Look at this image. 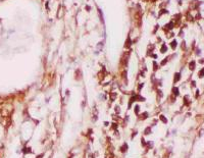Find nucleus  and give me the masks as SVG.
<instances>
[{"mask_svg": "<svg viewBox=\"0 0 204 158\" xmlns=\"http://www.w3.org/2000/svg\"><path fill=\"white\" fill-rule=\"evenodd\" d=\"M189 68H190L191 71H193V69L195 68V61H192V62H190V65H189Z\"/></svg>", "mask_w": 204, "mask_h": 158, "instance_id": "7", "label": "nucleus"}, {"mask_svg": "<svg viewBox=\"0 0 204 158\" xmlns=\"http://www.w3.org/2000/svg\"><path fill=\"white\" fill-rule=\"evenodd\" d=\"M172 48H175V47L177 46V42H176V41L172 42Z\"/></svg>", "mask_w": 204, "mask_h": 158, "instance_id": "13", "label": "nucleus"}, {"mask_svg": "<svg viewBox=\"0 0 204 158\" xmlns=\"http://www.w3.org/2000/svg\"><path fill=\"white\" fill-rule=\"evenodd\" d=\"M151 132H152V130H151V126H147V128L144 130V135H150L151 134Z\"/></svg>", "mask_w": 204, "mask_h": 158, "instance_id": "3", "label": "nucleus"}, {"mask_svg": "<svg viewBox=\"0 0 204 158\" xmlns=\"http://www.w3.org/2000/svg\"><path fill=\"white\" fill-rule=\"evenodd\" d=\"M139 109H140V107H139L138 105H136L135 108H134V112H135L136 114H139Z\"/></svg>", "mask_w": 204, "mask_h": 158, "instance_id": "9", "label": "nucleus"}, {"mask_svg": "<svg viewBox=\"0 0 204 158\" xmlns=\"http://www.w3.org/2000/svg\"><path fill=\"white\" fill-rule=\"evenodd\" d=\"M139 85H140V86H139V88H138V91H141V89H142V87L144 86V84H139Z\"/></svg>", "mask_w": 204, "mask_h": 158, "instance_id": "12", "label": "nucleus"}, {"mask_svg": "<svg viewBox=\"0 0 204 158\" xmlns=\"http://www.w3.org/2000/svg\"><path fill=\"white\" fill-rule=\"evenodd\" d=\"M165 50H166V47H165V46H163L162 48H161V52H164Z\"/></svg>", "mask_w": 204, "mask_h": 158, "instance_id": "14", "label": "nucleus"}, {"mask_svg": "<svg viewBox=\"0 0 204 158\" xmlns=\"http://www.w3.org/2000/svg\"><path fill=\"white\" fill-rule=\"evenodd\" d=\"M180 76H181V75H180L179 73H176V75H175V79H174L175 83L179 82V80H180Z\"/></svg>", "mask_w": 204, "mask_h": 158, "instance_id": "6", "label": "nucleus"}, {"mask_svg": "<svg viewBox=\"0 0 204 158\" xmlns=\"http://www.w3.org/2000/svg\"><path fill=\"white\" fill-rule=\"evenodd\" d=\"M159 119L162 121L163 123H167V118H165V116H164V115H160V116H159Z\"/></svg>", "mask_w": 204, "mask_h": 158, "instance_id": "5", "label": "nucleus"}, {"mask_svg": "<svg viewBox=\"0 0 204 158\" xmlns=\"http://www.w3.org/2000/svg\"><path fill=\"white\" fill-rule=\"evenodd\" d=\"M199 76H204V68H202L199 71Z\"/></svg>", "mask_w": 204, "mask_h": 158, "instance_id": "10", "label": "nucleus"}, {"mask_svg": "<svg viewBox=\"0 0 204 158\" xmlns=\"http://www.w3.org/2000/svg\"><path fill=\"white\" fill-rule=\"evenodd\" d=\"M135 97H136V101H139V102H144V101H145V100H146L145 98L141 96L140 94H137V95H135Z\"/></svg>", "mask_w": 204, "mask_h": 158, "instance_id": "2", "label": "nucleus"}, {"mask_svg": "<svg viewBox=\"0 0 204 158\" xmlns=\"http://www.w3.org/2000/svg\"><path fill=\"white\" fill-rule=\"evenodd\" d=\"M147 117H148V112H144V113H142L140 115V119L141 121H145Z\"/></svg>", "mask_w": 204, "mask_h": 158, "instance_id": "4", "label": "nucleus"}, {"mask_svg": "<svg viewBox=\"0 0 204 158\" xmlns=\"http://www.w3.org/2000/svg\"><path fill=\"white\" fill-rule=\"evenodd\" d=\"M141 142H142V143H141V144H142V146H144V147H145V146H146V142H145V140H144L143 138H142V140H141Z\"/></svg>", "mask_w": 204, "mask_h": 158, "instance_id": "11", "label": "nucleus"}, {"mask_svg": "<svg viewBox=\"0 0 204 158\" xmlns=\"http://www.w3.org/2000/svg\"><path fill=\"white\" fill-rule=\"evenodd\" d=\"M172 93H174L176 96H177V95H179V89H177V88H174V89H172Z\"/></svg>", "mask_w": 204, "mask_h": 158, "instance_id": "8", "label": "nucleus"}, {"mask_svg": "<svg viewBox=\"0 0 204 158\" xmlns=\"http://www.w3.org/2000/svg\"><path fill=\"white\" fill-rule=\"evenodd\" d=\"M128 144L127 143H124L122 146H121V148H119V150H121V152L122 153H126L127 151H128Z\"/></svg>", "mask_w": 204, "mask_h": 158, "instance_id": "1", "label": "nucleus"}]
</instances>
